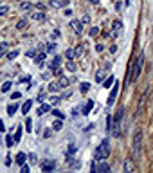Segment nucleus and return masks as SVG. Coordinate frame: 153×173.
<instances>
[{
    "instance_id": "nucleus-1",
    "label": "nucleus",
    "mask_w": 153,
    "mask_h": 173,
    "mask_svg": "<svg viewBox=\"0 0 153 173\" xmlns=\"http://www.w3.org/2000/svg\"><path fill=\"white\" fill-rule=\"evenodd\" d=\"M108 155H110V141H108V139H103L101 144L96 148L94 157H96V161H105Z\"/></svg>"
},
{
    "instance_id": "nucleus-2",
    "label": "nucleus",
    "mask_w": 153,
    "mask_h": 173,
    "mask_svg": "<svg viewBox=\"0 0 153 173\" xmlns=\"http://www.w3.org/2000/svg\"><path fill=\"white\" fill-rule=\"evenodd\" d=\"M121 121H123V108H119L117 114L114 116V130H112V134L115 137H121Z\"/></svg>"
},
{
    "instance_id": "nucleus-3",
    "label": "nucleus",
    "mask_w": 153,
    "mask_h": 173,
    "mask_svg": "<svg viewBox=\"0 0 153 173\" xmlns=\"http://www.w3.org/2000/svg\"><path fill=\"white\" fill-rule=\"evenodd\" d=\"M142 63H144V56L141 54V56H139V60H137V63H135V69H133V72L130 74V83L137 81L139 74H141V70H142Z\"/></svg>"
},
{
    "instance_id": "nucleus-4",
    "label": "nucleus",
    "mask_w": 153,
    "mask_h": 173,
    "mask_svg": "<svg viewBox=\"0 0 153 173\" xmlns=\"http://www.w3.org/2000/svg\"><path fill=\"white\" fill-rule=\"evenodd\" d=\"M141 148H142V132L135 130V134H133V155H139Z\"/></svg>"
},
{
    "instance_id": "nucleus-5",
    "label": "nucleus",
    "mask_w": 153,
    "mask_h": 173,
    "mask_svg": "<svg viewBox=\"0 0 153 173\" xmlns=\"http://www.w3.org/2000/svg\"><path fill=\"white\" fill-rule=\"evenodd\" d=\"M117 94H119V83H115V81H114V85H112V92H110V96H108L106 103H108V105H114V103H115Z\"/></svg>"
},
{
    "instance_id": "nucleus-6",
    "label": "nucleus",
    "mask_w": 153,
    "mask_h": 173,
    "mask_svg": "<svg viewBox=\"0 0 153 173\" xmlns=\"http://www.w3.org/2000/svg\"><path fill=\"white\" fill-rule=\"evenodd\" d=\"M40 168H41V171H50V170L56 168V162H54L52 159H45V161L40 164Z\"/></svg>"
},
{
    "instance_id": "nucleus-7",
    "label": "nucleus",
    "mask_w": 153,
    "mask_h": 173,
    "mask_svg": "<svg viewBox=\"0 0 153 173\" xmlns=\"http://www.w3.org/2000/svg\"><path fill=\"white\" fill-rule=\"evenodd\" d=\"M70 27H72V29H74V32H78V34L83 31V25H81V22H79V20H72V22H70Z\"/></svg>"
},
{
    "instance_id": "nucleus-8",
    "label": "nucleus",
    "mask_w": 153,
    "mask_h": 173,
    "mask_svg": "<svg viewBox=\"0 0 153 173\" xmlns=\"http://www.w3.org/2000/svg\"><path fill=\"white\" fill-rule=\"evenodd\" d=\"M27 157H29V155H25L23 152H20V153L16 155V159H14V161H16V164H20V166H22V164H25V161H27Z\"/></svg>"
},
{
    "instance_id": "nucleus-9",
    "label": "nucleus",
    "mask_w": 153,
    "mask_h": 173,
    "mask_svg": "<svg viewBox=\"0 0 153 173\" xmlns=\"http://www.w3.org/2000/svg\"><path fill=\"white\" fill-rule=\"evenodd\" d=\"M92 108H94V101H87L85 107H83V116H88Z\"/></svg>"
},
{
    "instance_id": "nucleus-10",
    "label": "nucleus",
    "mask_w": 153,
    "mask_h": 173,
    "mask_svg": "<svg viewBox=\"0 0 153 173\" xmlns=\"http://www.w3.org/2000/svg\"><path fill=\"white\" fill-rule=\"evenodd\" d=\"M60 65H61V58H60V56H56V58L50 61V69H52V70H56V69H60Z\"/></svg>"
},
{
    "instance_id": "nucleus-11",
    "label": "nucleus",
    "mask_w": 153,
    "mask_h": 173,
    "mask_svg": "<svg viewBox=\"0 0 153 173\" xmlns=\"http://www.w3.org/2000/svg\"><path fill=\"white\" fill-rule=\"evenodd\" d=\"M67 4H69V0H50V5L52 7H63Z\"/></svg>"
},
{
    "instance_id": "nucleus-12",
    "label": "nucleus",
    "mask_w": 153,
    "mask_h": 173,
    "mask_svg": "<svg viewBox=\"0 0 153 173\" xmlns=\"http://www.w3.org/2000/svg\"><path fill=\"white\" fill-rule=\"evenodd\" d=\"M32 7H34V5H32L31 2H22V4H20V9H22V11H31Z\"/></svg>"
},
{
    "instance_id": "nucleus-13",
    "label": "nucleus",
    "mask_w": 153,
    "mask_h": 173,
    "mask_svg": "<svg viewBox=\"0 0 153 173\" xmlns=\"http://www.w3.org/2000/svg\"><path fill=\"white\" fill-rule=\"evenodd\" d=\"M31 107H32V101H25V103L22 105V114H27V112L31 110Z\"/></svg>"
},
{
    "instance_id": "nucleus-14",
    "label": "nucleus",
    "mask_w": 153,
    "mask_h": 173,
    "mask_svg": "<svg viewBox=\"0 0 153 173\" xmlns=\"http://www.w3.org/2000/svg\"><path fill=\"white\" fill-rule=\"evenodd\" d=\"M61 121H63V119H60V117H58V119L52 123V130H56V132H58V130H61V126H63V123H61Z\"/></svg>"
},
{
    "instance_id": "nucleus-15",
    "label": "nucleus",
    "mask_w": 153,
    "mask_h": 173,
    "mask_svg": "<svg viewBox=\"0 0 153 173\" xmlns=\"http://www.w3.org/2000/svg\"><path fill=\"white\" fill-rule=\"evenodd\" d=\"M7 49H9V43H7V42H2V43H0V58L7 52Z\"/></svg>"
},
{
    "instance_id": "nucleus-16",
    "label": "nucleus",
    "mask_w": 153,
    "mask_h": 173,
    "mask_svg": "<svg viewBox=\"0 0 153 173\" xmlns=\"http://www.w3.org/2000/svg\"><path fill=\"white\" fill-rule=\"evenodd\" d=\"M112 27H114V34H117V32L121 31V27H123V23H121L119 20H115V22L112 23Z\"/></svg>"
},
{
    "instance_id": "nucleus-17",
    "label": "nucleus",
    "mask_w": 153,
    "mask_h": 173,
    "mask_svg": "<svg viewBox=\"0 0 153 173\" xmlns=\"http://www.w3.org/2000/svg\"><path fill=\"white\" fill-rule=\"evenodd\" d=\"M49 110H50V107H49V105H41V107L38 108V116H43V114H47Z\"/></svg>"
},
{
    "instance_id": "nucleus-18",
    "label": "nucleus",
    "mask_w": 153,
    "mask_h": 173,
    "mask_svg": "<svg viewBox=\"0 0 153 173\" xmlns=\"http://www.w3.org/2000/svg\"><path fill=\"white\" fill-rule=\"evenodd\" d=\"M106 130L110 132V130H114V117L112 116H108L106 117Z\"/></svg>"
},
{
    "instance_id": "nucleus-19",
    "label": "nucleus",
    "mask_w": 153,
    "mask_h": 173,
    "mask_svg": "<svg viewBox=\"0 0 153 173\" xmlns=\"http://www.w3.org/2000/svg\"><path fill=\"white\" fill-rule=\"evenodd\" d=\"M34 20H38V22H41V20H45V14H43V11H40V13H34V14H31Z\"/></svg>"
},
{
    "instance_id": "nucleus-20",
    "label": "nucleus",
    "mask_w": 153,
    "mask_h": 173,
    "mask_svg": "<svg viewBox=\"0 0 153 173\" xmlns=\"http://www.w3.org/2000/svg\"><path fill=\"white\" fill-rule=\"evenodd\" d=\"M16 110H18V105H14V103H13V105H9V107H7V116H13Z\"/></svg>"
},
{
    "instance_id": "nucleus-21",
    "label": "nucleus",
    "mask_w": 153,
    "mask_h": 173,
    "mask_svg": "<svg viewBox=\"0 0 153 173\" xmlns=\"http://www.w3.org/2000/svg\"><path fill=\"white\" fill-rule=\"evenodd\" d=\"M20 139H22V126H18V128H16V134H14V143L18 144V143H20Z\"/></svg>"
},
{
    "instance_id": "nucleus-22",
    "label": "nucleus",
    "mask_w": 153,
    "mask_h": 173,
    "mask_svg": "<svg viewBox=\"0 0 153 173\" xmlns=\"http://www.w3.org/2000/svg\"><path fill=\"white\" fill-rule=\"evenodd\" d=\"M14 144H16V143H14V137L7 135V137H5V146H7V148H11V146H14Z\"/></svg>"
},
{
    "instance_id": "nucleus-23",
    "label": "nucleus",
    "mask_w": 153,
    "mask_h": 173,
    "mask_svg": "<svg viewBox=\"0 0 153 173\" xmlns=\"http://www.w3.org/2000/svg\"><path fill=\"white\" fill-rule=\"evenodd\" d=\"M61 87H60V83H49V90L50 92H58Z\"/></svg>"
},
{
    "instance_id": "nucleus-24",
    "label": "nucleus",
    "mask_w": 153,
    "mask_h": 173,
    "mask_svg": "<svg viewBox=\"0 0 153 173\" xmlns=\"http://www.w3.org/2000/svg\"><path fill=\"white\" fill-rule=\"evenodd\" d=\"M18 54H20V51H11V52H7V56H5V58H7V60H14Z\"/></svg>"
},
{
    "instance_id": "nucleus-25",
    "label": "nucleus",
    "mask_w": 153,
    "mask_h": 173,
    "mask_svg": "<svg viewBox=\"0 0 153 173\" xmlns=\"http://www.w3.org/2000/svg\"><path fill=\"white\" fill-rule=\"evenodd\" d=\"M65 58H67V60H74V58H76L74 51H72V49H67V52H65Z\"/></svg>"
},
{
    "instance_id": "nucleus-26",
    "label": "nucleus",
    "mask_w": 153,
    "mask_h": 173,
    "mask_svg": "<svg viewBox=\"0 0 153 173\" xmlns=\"http://www.w3.org/2000/svg\"><path fill=\"white\" fill-rule=\"evenodd\" d=\"M43 60H45V52H40V54H36V58H34L36 63H41Z\"/></svg>"
},
{
    "instance_id": "nucleus-27",
    "label": "nucleus",
    "mask_w": 153,
    "mask_h": 173,
    "mask_svg": "<svg viewBox=\"0 0 153 173\" xmlns=\"http://www.w3.org/2000/svg\"><path fill=\"white\" fill-rule=\"evenodd\" d=\"M11 87H13V83H11V81H5V83L2 85V88H0V90H2V92H7Z\"/></svg>"
},
{
    "instance_id": "nucleus-28",
    "label": "nucleus",
    "mask_w": 153,
    "mask_h": 173,
    "mask_svg": "<svg viewBox=\"0 0 153 173\" xmlns=\"http://www.w3.org/2000/svg\"><path fill=\"white\" fill-rule=\"evenodd\" d=\"M79 90H81L83 94H87V92L90 90V85H88V83H81V87H79Z\"/></svg>"
},
{
    "instance_id": "nucleus-29",
    "label": "nucleus",
    "mask_w": 153,
    "mask_h": 173,
    "mask_svg": "<svg viewBox=\"0 0 153 173\" xmlns=\"http://www.w3.org/2000/svg\"><path fill=\"white\" fill-rule=\"evenodd\" d=\"M108 170H110L108 164H99V166L96 168V171H108Z\"/></svg>"
},
{
    "instance_id": "nucleus-30",
    "label": "nucleus",
    "mask_w": 153,
    "mask_h": 173,
    "mask_svg": "<svg viewBox=\"0 0 153 173\" xmlns=\"http://www.w3.org/2000/svg\"><path fill=\"white\" fill-rule=\"evenodd\" d=\"M9 13V5H0V16H5Z\"/></svg>"
},
{
    "instance_id": "nucleus-31",
    "label": "nucleus",
    "mask_w": 153,
    "mask_h": 173,
    "mask_svg": "<svg viewBox=\"0 0 153 173\" xmlns=\"http://www.w3.org/2000/svg\"><path fill=\"white\" fill-rule=\"evenodd\" d=\"M112 85H114V76H110V78L105 81V88H110Z\"/></svg>"
},
{
    "instance_id": "nucleus-32",
    "label": "nucleus",
    "mask_w": 153,
    "mask_h": 173,
    "mask_svg": "<svg viewBox=\"0 0 153 173\" xmlns=\"http://www.w3.org/2000/svg\"><path fill=\"white\" fill-rule=\"evenodd\" d=\"M60 87H69V79L61 76V79H60Z\"/></svg>"
},
{
    "instance_id": "nucleus-33",
    "label": "nucleus",
    "mask_w": 153,
    "mask_h": 173,
    "mask_svg": "<svg viewBox=\"0 0 153 173\" xmlns=\"http://www.w3.org/2000/svg\"><path fill=\"white\" fill-rule=\"evenodd\" d=\"M25 128H27V132H32V121L31 119L25 121Z\"/></svg>"
},
{
    "instance_id": "nucleus-34",
    "label": "nucleus",
    "mask_w": 153,
    "mask_h": 173,
    "mask_svg": "<svg viewBox=\"0 0 153 173\" xmlns=\"http://www.w3.org/2000/svg\"><path fill=\"white\" fill-rule=\"evenodd\" d=\"M76 150H78V146H76V144H70V146H69V155H74Z\"/></svg>"
},
{
    "instance_id": "nucleus-35",
    "label": "nucleus",
    "mask_w": 153,
    "mask_h": 173,
    "mask_svg": "<svg viewBox=\"0 0 153 173\" xmlns=\"http://www.w3.org/2000/svg\"><path fill=\"white\" fill-rule=\"evenodd\" d=\"M25 25H27V20H20V22L16 23V27H18V29H23Z\"/></svg>"
},
{
    "instance_id": "nucleus-36",
    "label": "nucleus",
    "mask_w": 153,
    "mask_h": 173,
    "mask_svg": "<svg viewBox=\"0 0 153 173\" xmlns=\"http://www.w3.org/2000/svg\"><path fill=\"white\" fill-rule=\"evenodd\" d=\"M52 116H56V117H60V119H65V116H63L60 110H52Z\"/></svg>"
},
{
    "instance_id": "nucleus-37",
    "label": "nucleus",
    "mask_w": 153,
    "mask_h": 173,
    "mask_svg": "<svg viewBox=\"0 0 153 173\" xmlns=\"http://www.w3.org/2000/svg\"><path fill=\"white\" fill-rule=\"evenodd\" d=\"M20 173H29V166L27 164H22L20 166Z\"/></svg>"
},
{
    "instance_id": "nucleus-38",
    "label": "nucleus",
    "mask_w": 153,
    "mask_h": 173,
    "mask_svg": "<svg viewBox=\"0 0 153 173\" xmlns=\"http://www.w3.org/2000/svg\"><path fill=\"white\" fill-rule=\"evenodd\" d=\"M74 54H76V58H78V56H81V54H83V47L79 45V47H78V49L74 51Z\"/></svg>"
},
{
    "instance_id": "nucleus-39",
    "label": "nucleus",
    "mask_w": 153,
    "mask_h": 173,
    "mask_svg": "<svg viewBox=\"0 0 153 173\" xmlns=\"http://www.w3.org/2000/svg\"><path fill=\"white\" fill-rule=\"evenodd\" d=\"M67 69H69V70H76V65L72 63V60H69V63H67Z\"/></svg>"
},
{
    "instance_id": "nucleus-40",
    "label": "nucleus",
    "mask_w": 153,
    "mask_h": 173,
    "mask_svg": "<svg viewBox=\"0 0 153 173\" xmlns=\"http://www.w3.org/2000/svg\"><path fill=\"white\" fill-rule=\"evenodd\" d=\"M97 32H99V29H97V27H92V29H90V36H96Z\"/></svg>"
},
{
    "instance_id": "nucleus-41",
    "label": "nucleus",
    "mask_w": 153,
    "mask_h": 173,
    "mask_svg": "<svg viewBox=\"0 0 153 173\" xmlns=\"http://www.w3.org/2000/svg\"><path fill=\"white\" fill-rule=\"evenodd\" d=\"M50 103H52V105H58V103H60V97H56V96L50 97Z\"/></svg>"
},
{
    "instance_id": "nucleus-42",
    "label": "nucleus",
    "mask_w": 153,
    "mask_h": 173,
    "mask_svg": "<svg viewBox=\"0 0 153 173\" xmlns=\"http://www.w3.org/2000/svg\"><path fill=\"white\" fill-rule=\"evenodd\" d=\"M29 159H31V162H38V159H36L34 153H29Z\"/></svg>"
},
{
    "instance_id": "nucleus-43",
    "label": "nucleus",
    "mask_w": 153,
    "mask_h": 173,
    "mask_svg": "<svg viewBox=\"0 0 153 173\" xmlns=\"http://www.w3.org/2000/svg\"><path fill=\"white\" fill-rule=\"evenodd\" d=\"M54 49H56V43H49L47 45V51H54Z\"/></svg>"
},
{
    "instance_id": "nucleus-44",
    "label": "nucleus",
    "mask_w": 153,
    "mask_h": 173,
    "mask_svg": "<svg viewBox=\"0 0 153 173\" xmlns=\"http://www.w3.org/2000/svg\"><path fill=\"white\" fill-rule=\"evenodd\" d=\"M11 164H13V161H11V157L7 155V157H5V166H11Z\"/></svg>"
},
{
    "instance_id": "nucleus-45",
    "label": "nucleus",
    "mask_w": 153,
    "mask_h": 173,
    "mask_svg": "<svg viewBox=\"0 0 153 173\" xmlns=\"http://www.w3.org/2000/svg\"><path fill=\"white\" fill-rule=\"evenodd\" d=\"M96 81H103V74H101V72H99V74L96 76Z\"/></svg>"
},
{
    "instance_id": "nucleus-46",
    "label": "nucleus",
    "mask_w": 153,
    "mask_h": 173,
    "mask_svg": "<svg viewBox=\"0 0 153 173\" xmlns=\"http://www.w3.org/2000/svg\"><path fill=\"white\" fill-rule=\"evenodd\" d=\"M11 97H13V99H18V97H20V92H13V96H11Z\"/></svg>"
},
{
    "instance_id": "nucleus-47",
    "label": "nucleus",
    "mask_w": 153,
    "mask_h": 173,
    "mask_svg": "<svg viewBox=\"0 0 153 173\" xmlns=\"http://www.w3.org/2000/svg\"><path fill=\"white\" fill-rule=\"evenodd\" d=\"M4 132V121H0V134Z\"/></svg>"
},
{
    "instance_id": "nucleus-48",
    "label": "nucleus",
    "mask_w": 153,
    "mask_h": 173,
    "mask_svg": "<svg viewBox=\"0 0 153 173\" xmlns=\"http://www.w3.org/2000/svg\"><path fill=\"white\" fill-rule=\"evenodd\" d=\"M90 2H92V4H97V2H99V0H90Z\"/></svg>"
}]
</instances>
